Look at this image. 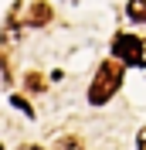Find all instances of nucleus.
I'll list each match as a JSON object with an SVG mask.
<instances>
[{
	"label": "nucleus",
	"instance_id": "obj_1",
	"mask_svg": "<svg viewBox=\"0 0 146 150\" xmlns=\"http://www.w3.org/2000/svg\"><path fill=\"white\" fill-rule=\"evenodd\" d=\"M119 85H122V65H119V62H105V65L95 72L92 85H88V103L92 106L109 103L112 96L119 92Z\"/></svg>",
	"mask_w": 146,
	"mask_h": 150
},
{
	"label": "nucleus",
	"instance_id": "obj_2",
	"mask_svg": "<svg viewBox=\"0 0 146 150\" xmlns=\"http://www.w3.org/2000/svg\"><path fill=\"white\" fill-rule=\"evenodd\" d=\"M112 55L122 58V65H146V45L139 41L136 34H116Z\"/></svg>",
	"mask_w": 146,
	"mask_h": 150
},
{
	"label": "nucleus",
	"instance_id": "obj_3",
	"mask_svg": "<svg viewBox=\"0 0 146 150\" xmlns=\"http://www.w3.org/2000/svg\"><path fill=\"white\" fill-rule=\"evenodd\" d=\"M51 21V4H44V0H34L27 10V24L31 28H41V24H48Z\"/></svg>",
	"mask_w": 146,
	"mask_h": 150
},
{
	"label": "nucleus",
	"instance_id": "obj_4",
	"mask_svg": "<svg viewBox=\"0 0 146 150\" xmlns=\"http://www.w3.org/2000/svg\"><path fill=\"white\" fill-rule=\"evenodd\" d=\"M126 14L133 21H139V24H146V0H129V4H126Z\"/></svg>",
	"mask_w": 146,
	"mask_h": 150
},
{
	"label": "nucleus",
	"instance_id": "obj_5",
	"mask_svg": "<svg viewBox=\"0 0 146 150\" xmlns=\"http://www.w3.org/2000/svg\"><path fill=\"white\" fill-rule=\"evenodd\" d=\"M55 150H82V140H78V137H61V140L55 143Z\"/></svg>",
	"mask_w": 146,
	"mask_h": 150
},
{
	"label": "nucleus",
	"instance_id": "obj_6",
	"mask_svg": "<svg viewBox=\"0 0 146 150\" xmlns=\"http://www.w3.org/2000/svg\"><path fill=\"white\" fill-rule=\"evenodd\" d=\"M10 103H14V109H20V112H27V116H34V109L27 106V99H20V96H10Z\"/></svg>",
	"mask_w": 146,
	"mask_h": 150
},
{
	"label": "nucleus",
	"instance_id": "obj_7",
	"mask_svg": "<svg viewBox=\"0 0 146 150\" xmlns=\"http://www.w3.org/2000/svg\"><path fill=\"white\" fill-rule=\"evenodd\" d=\"M27 89H31V92H37V89H44V79L31 72V75H27Z\"/></svg>",
	"mask_w": 146,
	"mask_h": 150
},
{
	"label": "nucleus",
	"instance_id": "obj_8",
	"mask_svg": "<svg viewBox=\"0 0 146 150\" xmlns=\"http://www.w3.org/2000/svg\"><path fill=\"white\" fill-rule=\"evenodd\" d=\"M136 147H139V150H146V126L139 130V140H136Z\"/></svg>",
	"mask_w": 146,
	"mask_h": 150
},
{
	"label": "nucleus",
	"instance_id": "obj_9",
	"mask_svg": "<svg viewBox=\"0 0 146 150\" xmlns=\"http://www.w3.org/2000/svg\"><path fill=\"white\" fill-rule=\"evenodd\" d=\"M20 150H41V147H34V143H27V147H20Z\"/></svg>",
	"mask_w": 146,
	"mask_h": 150
},
{
	"label": "nucleus",
	"instance_id": "obj_10",
	"mask_svg": "<svg viewBox=\"0 0 146 150\" xmlns=\"http://www.w3.org/2000/svg\"><path fill=\"white\" fill-rule=\"evenodd\" d=\"M0 150H4V147H0Z\"/></svg>",
	"mask_w": 146,
	"mask_h": 150
}]
</instances>
